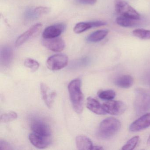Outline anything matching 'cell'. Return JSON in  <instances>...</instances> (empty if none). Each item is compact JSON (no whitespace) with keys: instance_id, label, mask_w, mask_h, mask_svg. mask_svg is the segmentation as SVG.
<instances>
[{"instance_id":"1","label":"cell","mask_w":150,"mask_h":150,"mask_svg":"<svg viewBox=\"0 0 150 150\" xmlns=\"http://www.w3.org/2000/svg\"><path fill=\"white\" fill-rule=\"evenodd\" d=\"M81 82L79 79L73 80L68 86V92L72 105L75 112L81 114L84 107V96L81 92Z\"/></svg>"},{"instance_id":"5","label":"cell","mask_w":150,"mask_h":150,"mask_svg":"<svg viewBox=\"0 0 150 150\" xmlns=\"http://www.w3.org/2000/svg\"><path fill=\"white\" fill-rule=\"evenodd\" d=\"M68 58L64 54H58L52 55L48 59L46 66L48 69L52 71H58L67 66Z\"/></svg>"},{"instance_id":"9","label":"cell","mask_w":150,"mask_h":150,"mask_svg":"<svg viewBox=\"0 0 150 150\" xmlns=\"http://www.w3.org/2000/svg\"><path fill=\"white\" fill-rule=\"evenodd\" d=\"M42 44L48 50L54 52H60L64 49L65 43L61 38L45 39L43 38Z\"/></svg>"},{"instance_id":"27","label":"cell","mask_w":150,"mask_h":150,"mask_svg":"<svg viewBox=\"0 0 150 150\" xmlns=\"http://www.w3.org/2000/svg\"><path fill=\"white\" fill-rule=\"evenodd\" d=\"M25 16L26 18L28 19H35L38 16H39L36 13L34 9H29L26 11Z\"/></svg>"},{"instance_id":"22","label":"cell","mask_w":150,"mask_h":150,"mask_svg":"<svg viewBox=\"0 0 150 150\" xmlns=\"http://www.w3.org/2000/svg\"><path fill=\"white\" fill-rule=\"evenodd\" d=\"M98 97L102 100H110L114 99L116 96V93L112 90H102L98 92Z\"/></svg>"},{"instance_id":"14","label":"cell","mask_w":150,"mask_h":150,"mask_svg":"<svg viewBox=\"0 0 150 150\" xmlns=\"http://www.w3.org/2000/svg\"><path fill=\"white\" fill-rule=\"evenodd\" d=\"M87 108L95 114L98 115H104L107 114L103 109L102 105H101L99 101L92 98L89 97L87 99Z\"/></svg>"},{"instance_id":"8","label":"cell","mask_w":150,"mask_h":150,"mask_svg":"<svg viewBox=\"0 0 150 150\" xmlns=\"http://www.w3.org/2000/svg\"><path fill=\"white\" fill-rule=\"evenodd\" d=\"M42 28V24L40 23H36L30 27L29 29L20 36L17 38L16 42V46L19 47L22 45L30 38L37 35L41 31Z\"/></svg>"},{"instance_id":"30","label":"cell","mask_w":150,"mask_h":150,"mask_svg":"<svg viewBox=\"0 0 150 150\" xmlns=\"http://www.w3.org/2000/svg\"><path fill=\"white\" fill-rule=\"evenodd\" d=\"M103 148L102 146H93L92 148V150H103Z\"/></svg>"},{"instance_id":"29","label":"cell","mask_w":150,"mask_h":150,"mask_svg":"<svg viewBox=\"0 0 150 150\" xmlns=\"http://www.w3.org/2000/svg\"><path fill=\"white\" fill-rule=\"evenodd\" d=\"M78 1L81 4L93 5L96 3L97 0H78Z\"/></svg>"},{"instance_id":"19","label":"cell","mask_w":150,"mask_h":150,"mask_svg":"<svg viewBox=\"0 0 150 150\" xmlns=\"http://www.w3.org/2000/svg\"><path fill=\"white\" fill-rule=\"evenodd\" d=\"M107 30H100L93 32L87 38V41L89 42H97L104 39L108 34Z\"/></svg>"},{"instance_id":"23","label":"cell","mask_w":150,"mask_h":150,"mask_svg":"<svg viewBox=\"0 0 150 150\" xmlns=\"http://www.w3.org/2000/svg\"><path fill=\"white\" fill-rule=\"evenodd\" d=\"M139 137L138 136H135L129 139L126 144L122 146L123 150H132L135 149L139 141Z\"/></svg>"},{"instance_id":"10","label":"cell","mask_w":150,"mask_h":150,"mask_svg":"<svg viewBox=\"0 0 150 150\" xmlns=\"http://www.w3.org/2000/svg\"><path fill=\"white\" fill-rule=\"evenodd\" d=\"M150 126V113H147L140 117L130 125L129 130L136 132L144 129Z\"/></svg>"},{"instance_id":"12","label":"cell","mask_w":150,"mask_h":150,"mask_svg":"<svg viewBox=\"0 0 150 150\" xmlns=\"http://www.w3.org/2000/svg\"><path fill=\"white\" fill-rule=\"evenodd\" d=\"M30 143L37 148L44 149L49 146L51 142V137H44L34 132L30 133L29 136Z\"/></svg>"},{"instance_id":"16","label":"cell","mask_w":150,"mask_h":150,"mask_svg":"<svg viewBox=\"0 0 150 150\" xmlns=\"http://www.w3.org/2000/svg\"><path fill=\"white\" fill-rule=\"evenodd\" d=\"M13 51L9 46H5L1 48L0 59L1 64L4 66L10 64L13 58Z\"/></svg>"},{"instance_id":"2","label":"cell","mask_w":150,"mask_h":150,"mask_svg":"<svg viewBox=\"0 0 150 150\" xmlns=\"http://www.w3.org/2000/svg\"><path fill=\"white\" fill-rule=\"evenodd\" d=\"M121 124L116 118L109 117L100 123L97 135L100 138L109 139L116 135L120 130Z\"/></svg>"},{"instance_id":"18","label":"cell","mask_w":150,"mask_h":150,"mask_svg":"<svg viewBox=\"0 0 150 150\" xmlns=\"http://www.w3.org/2000/svg\"><path fill=\"white\" fill-rule=\"evenodd\" d=\"M139 20H134L123 16H120L117 18L116 22L117 25L124 28H131L139 25Z\"/></svg>"},{"instance_id":"4","label":"cell","mask_w":150,"mask_h":150,"mask_svg":"<svg viewBox=\"0 0 150 150\" xmlns=\"http://www.w3.org/2000/svg\"><path fill=\"white\" fill-rule=\"evenodd\" d=\"M115 7L116 12L120 16L137 20L141 18L140 15L123 0H115Z\"/></svg>"},{"instance_id":"15","label":"cell","mask_w":150,"mask_h":150,"mask_svg":"<svg viewBox=\"0 0 150 150\" xmlns=\"http://www.w3.org/2000/svg\"><path fill=\"white\" fill-rule=\"evenodd\" d=\"M76 144L77 149L79 150H92L93 146L91 139L84 135H80L76 137Z\"/></svg>"},{"instance_id":"11","label":"cell","mask_w":150,"mask_h":150,"mask_svg":"<svg viewBox=\"0 0 150 150\" xmlns=\"http://www.w3.org/2000/svg\"><path fill=\"white\" fill-rule=\"evenodd\" d=\"M65 28V25L63 23H59L49 26L44 30L43 38L45 39H50L58 37Z\"/></svg>"},{"instance_id":"17","label":"cell","mask_w":150,"mask_h":150,"mask_svg":"<svg viewBox=\"0 0 150 150\" xmlns=\"http://www.w3.org/2000/svg\"><path fill=\"white\" fill-rule=\"evenodd\" d=\"M133 83V79L129 75H122L116 79L115 84L121 88H127L130 87Z\"/></svg>"},{"instance_id":"31","label":"cell","mask_w":150,"mask_h":150,"mask_svg":"<svg viewBox=\"0 0 150 150\" xmlns=\"http://www.w3.org/2000/svg\"><path fill=\"white\" fill-rule=\"evenodd\" d=\"M147 143H149V144H150V135L149 136L148 139H147Z\"/></svg>"},{"instance_id":"6","label":"cell","mask_w":150,"mask_h":150,"mask_svg":"<svg viewBox=\"0 0 150 150\" xmlns=\"http://www.w3.org/2000/svg\"><path fill=\"white\" fill-rule=\"evenodd\" d=\"M103 109L107 114L113 115H119L123 114L127 107L121 101L108 100L102 104Z\"/></svg>"},{"instance_id":"21","label":"cell","mask_w":150,"mask_h":150,"mask_svg":"<svg viewBox=\"0 0 150 150\" xmlns=\"http://www.w3.org/2000/svg\"><path fill=\"white\" fill-rule=\"evenodd\" d=\"M132 34L138 38L144 40H150V30L137 29L132 31Z\"/></svg>"},{"instance_id":"13","label":"cell","mask_w":150,"mask_h":150,"mask_svg":"<svg viewBox=\"0 0 150 150\" xmlns=\"http://www.w3.org/2000/svg\"><path fill=\"white\" fill-rule=\"evenodd\" d=\"M42 98L47 107L50 108L53 104L57 94L52 91L49 86L44 83H42L40 86Z\"/></svg>"},{"instance_id":"7","label":"cell","mask_w":150,"mask_h":150,"mask_svg":"<svg viewBox=\"0 0 150 150\" xmlns=\"http://www.w3.org/2000/svg\"><path fill=\"white\" fill-rule=\"evenodd\" d=\"M30 128L36 134L51 137L52 131L49 125L45 122L38 119H34L30 122Z\"/></svg>"},{"instance_id":"25","label":"cell","mask_w":150,"mask_h":150,"mask_svg":"<svg viewBox=\"0 0 150 150\" xmlns=\"http://www.w3.org/2000/svg\"><path fill=\"white\" fill-rule=\"evenodd\" d=\"M17 117V115L15 112L10 111L1 116V122L3 123L8 122L15 120Z\"/></svg>"},{"instance_id":"3","label":"cell","mask_w":150,"mask_h":150,"mask_svg":"<svg viewBox=\"0 0 150 150\" xmlns=\"http://www.w3.org/2000/svg\"><path fill=\"white\" fill-rule=\"evenodd\" d=\"M134 108L137 114H142L150 110V94L142 89L136 91Z\"/></svg>"},{"instance_id":"24","label":"cell","mask_w":150,"mask_h":150,"mask_svg":"<svg viewBox=\"0 0 150 150\" xmlns=\"http://www.w3.org/2000/svg\"><path fill=\"white\" fill-rule=\"evenodd\" d=\"M24 65L26 67L30 68L32 72L36 71L38 69L40 66L38 61L30 58L25 59Z\"/></svg>"},{"instance_id":"26","label":"cell","mask_w":150,"mask_h":150,"mask_svg":"<svg viewBox=\"0 0 150 150\" xmlns=\"http://www.w3.org/2000/svg\"><path fill=\"white\" fill-rule=\"evenodd\" d=\"M35 12L38 16L47 14L51 11V9L46 7L39 6L35 8Z\"/></svg>"},{"instance_id":"20","label":"cell","mask_w":150,"mask_h":150,"mask_svg":"<svg viewBox=\"0 0 150 150\" xmlns=\"http://www.w3.org/2000/svg\"><path fill=\"white\" fill-rule=\"evenodd\" d=\"M93 28H94L93 21L80 22L75 25L74 28V31L76 34H81Z\"/></svg>"},{"instance_id":"28","label":"cell","mask_w":150,"mask_h":150,"mask_svg":"<svg viewBox=\"0 0 150 150\" xmlns=\"http://www.w3.org/2000/svg\"><path fill=\"white\" fill-rule=\"evenodd\" d=\"M0 149L1 150H10L12 149L11 145L7 142L4 140H1L0 141Z\"/></svg>"}]
</instances>
